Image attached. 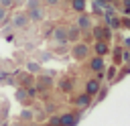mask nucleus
<instances>
[{
  "label": "nucleus",
  "instance_id": "f257e3e1",
  "mask_svg": "<svg viewBox=\"0 0 130 126\" xmlns=\"http://www.w3.org/2000/svg\"><path fill=\"white\" fill-rule=\"evenodd\" d=\"M51 35H53L55 43H59V45L69 43V41H67V26H55V28L51 30Z\"/></svg>",
  "mask_w": 130,
  "mask_h": 126
},
{
  "label": "nucleus",
  "instance_id": "f03ea898",
  "mask_svg": "<svg viewBox=\"0 0 130 126\" xmlns=\"http://www.w3.org/2000/svg\"><path fill=\"white\" fill-rule=\"evenodd\" d=\"M71 55H73V59H85L89 55V47L85 43H75V47L71 49Z\"/></svg>",
  "mask_w": 130,
  "mask_h": 126
},
{
  "label": "nucleus",
  "instance_id": "7ed1b4c3",
  "mask_svg": "<svg viewBox=\"0 0 130 126\" xmlns=\"http://www.w3.org/2000/svg\"><path fill=\"white\" fill-rule=\"evenodd\" d=\"M26 16H28V20H32V22H41V20L45 18V10H43V6H35V8H28Z\"/></svg>",
  "mask_w": 130,
  "mask_h": 126
},
{
  "label": "nucleus",
  "instance_id": "20e7f679",
  "mask_svg": "<svg viewBox=\"0 0 130 126\" xmlns=\"http://www.w3.org/2000/svg\"><path fill=\"white\" fill-rule=\"evenodd\" d=\"M28 16H26V12H18V14H14V18H12V24H14V28H26L28 26Z\"/></svg>",
  "mask_w": 130,
  "mask_h": 126
},
{
  "label": "nucleus",
  "instance_id": "39448f33",
  "mask_svg": "<svg viewBox=\"0 0 130 126\" xmlns=\"http://www.w3.org/2000/svg\"><path fill=\"white\" fill-rule=\"evenodd\" d=\"M81 30H89L91 26H93V22H91V18H89V14H83V12H79V16H77V22H75Z\"/></svg>",
  "mask_w": 130,
  "mask_h": 126
},
{
  "label": "nucleus",
  "instance_id": "423d86ee",
  "mask_svg": "<svg viewBox=\"0 0 130 126\" xmlns=\"http://www.w3.org/2000/svg\"><path fill=\"white\" fill-rule=\"evenodd\" d=\"M100 91V79L95 77V79H89L87 83H85V93L87 96H95Z\"/></svg>",
  "mask_w": 130,
  "mask_h": 126
},
{
  "label": "nucleus",
  "instance_id": "0eeeda50",
  "mask_svg": "<svg viewBox=\"0 0 130 126\" xmlns=\"http://www.w3.org/2000/svg\"><path fill=\"white\" fill-rule=\"evenodd\" d=\"M79 35H81V28H79L77 24L67 26V41H77V39H79Z\"/></svg>",
  "mask_w": 130,
  "mask_h": 126
},
{
  "label": "nucleus",
  "instance_id": "6e6552de",
  "mask_svg": "<svg viewBox=\"0 0 130 126\" xmlns=\"http://www.w3.org/2000/svg\"><path fill=\"white\" fill-rule=\"evenodd\" d=\"M93 51H95V55H100V57H104L106 53H108V45H106V41H95V45H93Z\"/></svg>",
  "mask_w": 130,
  "mask_h": 126
},
{
  "label": "nucleus",
  "instance_id": "1a4fd4ad",
  "mask_svg": "<svg viewBox=\"0 0 130 126\" xmlns=\"http://www.w3.org/2000/svg\"><path fill=\"white\" fill-rule=\"evenodd\" d=\"M89 67H91L93 71H98V73H102V69H104V59H102L100 55H95V57L91 59V63H89Z\"/></svg>",
  "mask_w": 130,
  "mask_h": 126
},
{
  "label": "nucleus",
  "instance_id": "9d476101",
  "mask_svg": "<svg viewBox=\"0 0 130 126\" xmlns=\"http://www.w3.org/2000/svg\"><path fill=\"white\" fill-rule=\"evenodd\" d=\"M59 124H61V126H73V124H75V116H71V114H63V116L59 118Z\"/></svg>",
  "mask_w": 130,
  "mask_h": 126
},
{
  "label": "nucleus",
  "instance_id": "9b49d317",
  "mask_svg": "<svg viewBox=\"0 0 130 126\" xmlns=\"http://www.w3.org/2000/svg\"><path fill=\"white\" fill-rule=\"evenodd\" d=\"M71 8L75 12H83L85 10V0H71Z\"/></svg>",
  "mask_w": 130,
  "mask_h": 126
},
{
  "label": "nucleus",
  "instance_id": "f8f14e48",
  "mask_svg": "<svg viewBox=\"0 0 130 126\" xmlns=\"http://www.w3.org/2000/svg\"><path fill=\"white\" fill-rule=\"evenodd\" d=\"M106 18H108V22H110V26H112V28H122V22H120V18H116V16H110V14H106Z\"/></svg>",
  "mask_w": 130,
  "mask_h": 126
},
{
  "label": "nucleus",
  "instance_id": "ddd939ff",
  "mask_svg": "<svg viewBox=\"0 0 130 126\" xmlns=\"http://www.w3.org/2000/svg\"><path fill=\"white\" fill-rule=\"evenodd\" d=\"M89 98H91V96H87V93H85V96H79V98H77V106H79V108L89 106Z\"/></svg>",
  "mask_w": 130,
  "mask_h": 126
},
{
  "label": "nucleus",
  "instance_id": "4468645a",
  "mask_svg": "<svg viewBox=\"0 0 130 126\" xmlns=\"http://www.w3.org/2000/svg\"><path fill=\"white\" fill-rule=\"evenodd\" d=\"M26 69H28V71H32V73H39V71H41V65H39V63H32V61H30V63L26 65Z\"/></svg>",
  "mask_w": 130,
  "mask_h": 126
},
{
  "label": "nucleus",
  "instance_id": "2eb2a0df",
  "mask_svg": "<svg viewBox=\"0 0 130 126\" xmlns=\"http://www.w3.org/2000/svg\"><path fill=\"white\" fill-rule=\"evenodd\" d=\"M6 16H8V8H4V6H0V24L6 20Z\"/></svg>",
  "mask_w": 130,
  "mask_h": 126
},
{
  "label": "nucleus",
  "instance_id": "dca6fc26",
  "mask_svg": "<svg viewBox=\"0 0 130 126\" xmlns=\"http://www.w3.org/2000/svg\"><path fill=\"white\" fill-rule=\"evenodd\" d=\"M20 116H22V120H30V118H32V112H30V110H22Z\"/></svg>",
  "mask_w": 130,
  "mask_h": 126
},
{
  "label": "nucleus",
  "instance_id": "f3484780",
  "mask_svg": "<svg viewBox=\"0 0 130 126\" xmlns=\"http://www.w3.org/2000/svg\"><path fill=\"white\" fill-rule=\"evenodd\" d=\"M14 4V0H0V6H4V8H10Z\"/></svg>",
  "mask_w": 130,
  "mask_h": 126
},
{
  "label": "nucleus",
  "instance_id": "a211bd4d",
  "mask_svg": "<svg viewBox=\"0 0 130 126\" xmlns=\"http://www.w3.org/2000/svg\"><path fill=\"white\" fill-rule=\"evenodd\" d=\"M116 73H118V71H116V67L112 65V67L108 69V77H110V79H114V75H116Z\"/></svg>",
  "mask_w": 130,
  "mask_h": 126
},
{
  "label": "nucleus",
  "instance_id": "6ab92c4d",
  "mask_svg": "<svg viewBox=\"0 0 130 126\" xmlns=\"http://www.w3.org/2000/svg\"><path fill=\"white\" fill-rule=\"evenodd\" d=\"M28 8H35V6H41V0H28V4H26Z\"/></svg>",
  "mask_w": 130,
  "mask_h": 126
},
{
  "label": "nucleus",
  "instance_id": "aec40b11",
  "mask_svg": "<svg viewBox=\"0 0 130 126\" xmlns=\"http://www.w3.org/2000/svg\"><path fill=\"white\" fill-rule=\"evenodd\" d=\"M16 100H20V102H24L26 98H24V91L20 89V91H16Z\"/></svg>",
  "mask_w": 130,
  "mask_h": 126
},
{
  "label": "nucleus",
  "instance_id": "412c9836",
  "mask_svg": "<svg viewBox=\"0 0 130 126\" xmlns=\"http://www.w3.org/2000/svg\"><path fill=\"white\" fill-rule=\"evenodd\" d=\"M124 12L130 14V0H124Z\"/></svg>",
  "mask_w": 130,
  "mask_h": 126
},
{
  "label": "nucleus",
  "instance_id": "4be33fe9",
  "mask_svg": "<svg viewBox=\"0 0 130 126\" xmlns=\"http://www.w3.org/2000/svg\"><path fill=\"white\" fill-rule=\"evenodd\" d=\"M59 2H61V0H45V4H47V6H57Z\"/></svg>",
  "mask_w": 130,
  "mask_h": 126
},
{
  "label": "nucleus",
  "instance_id": "5701e85b",
  "mask_svg": "<svg viewBox=\"0 0 130 126\" xmlns=\"http://www.w3.org/2000/svg\"><path fill=\"white\" fill-rule=\"evenodd\" d=\"M120 22H122V26H126V28H130V18H122Z\"/></svg>",
  "mask_w": 130,
  "mask_h": 126
},
{
  "label": "nucleus",
  "instance_id": "b1692460",
  "mask_svg": "<svg viewBox=\"0 0 130 126\" xmlns=\"http://www.w3.org/2000/svg\"><path fill=\"white\" fill-rule=\"evenodd\" d=\"M51 126H61L59 124V118H51Z\"/></svg>",
  "mask_w": 130,
  "mask_h": 126
},
{
  "label": "nucleus",
  "instance_id": "393cba45",
  "mask_svg": "<svg viewBox=\"0 0 130 126\" xmlns=\"http://www.w3.org/2000/svg\"><path fill=\"white\" fill-rule=\"evenodd\" d=\"M124 45H126V47L130 49V39H126V41H124Z\"/></svg>",
  "mask_w": 130,
  "mask_h": 126
},
{
  "label": "nucleus",
  "instance_id": "a878e982",
  "mask_svg": "<svg viewBox=\"0 0 130 126\" xmlns=\"http://www.w3.org/2000/svg\"><path fill=\"white\" fill-rule=\"evenodd\" d=\"M104 2H106V4H112V2H116V0H104Z\"/></svg>",
  "mask_w": 130,
  "mask_h": 126
},
{
  "label": "nucleus",
  "instance_id": "bb28decb",
  "mask_svg": "<svg viewBox=\"0 0 130 126\" xmlns=\"http://www.w3.org/2000/svg\"><path fill=\"white\" fill-rule=\"evenodd\" d=\"M30 126H35V124H30Z\"/></svg>",
  "mask_w": 130,
  "mask_h": 126
},
{
  "label": "nucleus",
  "instance_id": "cd10ccee",
  "mask_svg": "<svg viewBox=\"0 0 130 126\" xmlns=\"http://www.w3.org/2000/svg\"><path fill=\"white\" fill-rule=\"evenodd\" d=\"M47 126H51V124H47Z\"/></svg>",
  "mask_w": 130,
  "mask_h": 126
},
{
  "label": "nucleus",
  "instance_id": "c85d7f7f",
  "mask_svg": "<svg viewBox=\"0 0 130 126\" xmlns=\"http://www.w3.org/2000/svg\"><path fill=\"white\" fill-rule=\"evenodd\" d=\"M69 2H71V0H69Z\"/></svg>",
  "mask_w": 130,
  "mask_h": 126
}]
</instances>
